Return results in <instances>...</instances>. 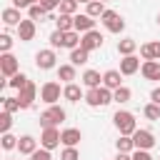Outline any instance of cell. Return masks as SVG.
<instances>
[{"label": "cell", "mask_w": 160, "mask_h": 160, "mask_svg": "<svg viewBox=\"0 0 160 160\" xmlns=\"http://www.w3.org/2000/svg\"><path fill=\"white\" fill-rule=\"evenodd\" d=\"M150 102L160 105V88H152V92H150Z\"/></svg>", "instance_id": "7bdbcfd3"}, {"label": "cell", "mask_w": 160, "mask_h": 160, "mask_svg": "<svg viewBox=\"0 0 160 160\" xmlns=\"http://www.w3.org/2000/svg\"><path fill=\"white\" fill-rule=\"evenodd\" d=\"M8 160H10V158H8Z\"/></svg>", "instance_id": "f907efd6"}, {"label": "cell", "mask_w": 160, "mask_h": 160, "mask_svg": "<svg viewBox=\"0 0 160 160\" xmlns=\"http://www.w3.org/2000/svg\"><path fill=\"white\" fill-rule=\"evenodd\" d=\"M78 2H82V5H88V2H92V0H78Z\"/></svg>", "instance_id": "f6af8a7d"}, {"label": "cell", "mask_w": 160, "mask_h": 160, "mask_svg": "<svg viewBox=\"0 0 160 160\" xmlns=\"http://www.w3.org/2000/svg\"><path fill=\"white\" fill-rule=\"evenodd\" d=\"M140 68H142L140 65V58H135V55H128V58L120 60V72L122 75H135Z\"/></svg>", "instance_id": "e0dca14e"}, {"label": "cell", "mask_w": 160, "mask_h": 160, "mask_svg": "<svg viewBox=\"0 0 160 160\" xmlns=\"http://www.w3.org/2000/svg\"><path fill=\"white\" fill-rule=\"evenodd\" d=\"M10 48H12V38L8 32H2L0 35V52H10Z\"/></svg>", "instance_id": "8d00e7d4"}, {"label": "cell", "mask_w": 160, "mask_h": 160, "mask_svg": "<svg viewBox=\"0 0 160 160\" xmlns=\"http://www.w3.org/2000/svg\"><path fill=\"white\" fill-rule=\"evenodd\" d=\"M140 58L142 60H160V40L140 45Z\"/></svg>", "instance_id": "9a60e30c"}, {"label": "cell", "mask_w": 160, "mask_h": 160, "mask_svg": "<svg viewBox=\"0 0 160 160\" xmlns=\"http://www.w3.org/2000/svg\"><path fill=\"white\" fill-rule=\"evenodd\" d=\"M142 115H145L148 120H160V105H155V102H148V105L142 108Z\"/></svg>", "instance_id": "1f68e13d"}, {"label": "cell", "mask_w": 160, "mask_h": 160, "mask_svg": "<svg viewBox=\"0 0 160 160\" xmlns=\"http://www.w3.org/2000/svg\"><path fill=\"white\" fill-rule=\"evenodd\" d=\"M112 122H115V128H118V132L120 135H135V130H138V120H135V115L132 112H128V110H118L115 115H112Z\"/></svg>", "instance_id": "6da1fadb"}, {"label": "cell", "mask_w": 160, "mask_h": 160, "mask_svg": "<svg viewBox=\"0 0 160 160\" xmlns=\"http://www.w3.org/2000/svg\"><path fill=\"white\" fill-rule=\"evenodd\" d=\"M60 142H62V140H60V130H58V128H45V130H42V135H40V148L55 150Z\"/></svg>", "instance_id": "9c48e42d"}, {"label": "cell", "mask_w": 160, "mask_h": 160, "mask_svg": "<svg viewBox=\"0 0 160 160\" xmlns=\"http://www.w3.org/2000/svg\"><path fill=\"white\" fill-rule=\"evenodd\" d=\"M105 10H108V8H105V2L92 0V2H88V10H85V12H88L90 18H102V15H105Z\"/></svg>", "instance_id": "83f0119b"}, {"label": "cell", "mask_w": 160, "mask_h": 160, "mask_svg": "<svg viewBox=\"0 0 160 160\" xmlns=\"http://www.w3.org/2000/svg\"><path fill=\"white\" fill-rule=\"evenodd\" d=\"M55 60H58V55H55L52 48H45V50H38V52H35V65H38V70H52V68H55Z\"/></svg>", "instance_id": "52a82bcc"}, {"label": "cell", "mask_w": 160, "mask_h": 160, "mask_svg": "<svg viewBox=\"0 0 160 160\" xmlns=\"http://www.w3.org/2000/svg\"><path fill=\"white\" fill-rule=\"evenodd\" d=\"M85 102L90 108H105V105L112 102V90H108L105 85L102 88H92V90L85 92Z\"/></svg>", "instance_id": "7a4b0ae2"}, {"label": "cell", "mask_w": 160, "mask_h": 160, "mask_svg": "<svg viewBox=\"0 0 160 160\" xmlns=\"http://www.w3.org/2000/svg\"><path fill=\"white\" fill-rule=\"evenodd\" d=\"M90 60V52L88 50H82V48H75V50H70V62L78 68V65H85Z\"/></svg>", "instance_id": "d4e9b609"}, {"label": "cell", "mask_w": 160, "mask_h": 160, "mask_svg": "<svg viewBox=\"0 0 160 160\" xmlns=\"http://www.w3.org/2000/svg\"><path fill=\"white\" fill-rule=\"evenodd\" d=\"M75 78H78V72H75V65H72V62L58 68V80H62L65 85H68V82H75Z\"/></svg>", "instance_id": "603a6c76"}, {"label": "cell", "mask_w": 160, "mask_h": 160, "mask_svg": "<svg viewBox=\"0 0 160 160\" xmlns=\"http://www.w3.org/2000/svg\"><path fill=\"white\" fill-rule=\"evenodd\" d=\"M35 95H38V88H35V82L30 80L22 90H18V100H20V108L22 110H28V108H32V100H35Z\"/></svg>", "instance_id": "8fae6325"}, {"label": "cell", "mask_w": 160, "mask_h": 160, "mask_svg": "<svg viewBox=\"0 0 160 160\" xmlns=\"http://www.w3.org/2000/svg\"><path fill=\"white\" fill-rule=\"evenodd\" d=\"M48 40H50V48H52V50H55V48H62V42H65V32H62V30H52Z\"/></svg>", "instance_id": "d6a6232c"}, {"label": "cell", "mask_w": 160, "mask_h": 160, "mask_svg": "<svg viewBox=\"0 0 160 160\" xmlns=\"http://www.w3.org/2000/svg\"><path fill=\"white\" fill-rule=\"evenodd\" d=\"M60 2H62V0H42L40 5H42V8L48 10V12H50V10H55V8H60Z\"/></svg>", "instance_id": "60d3db41"}, {"label": "cell", "mask_w": 160, "mask_h": 160, "mask_svg": "<svg viewBox=\"0 0 160 160\" xmlns=\"http://www.w3.org/2000/svg\"><path fill=\"white\" fill-rule=\"evenodd\" d=\"M78 8H80L78 0H62L60 2V12L62 15H78Z\"/></svg>", "instance_id": "4dcf8cb0"}, {"label": "cell", "mask_w": 160, "mask_h": 160, "mask_svg": "<svg viewBox=\"0 0 160 160\" xmlns=\"http://www.w3.org/2000/svg\"><path fill=\"white\" fill-rule=\"evenodd\" d=\"M10 128H12V112H0V132L5 135V132H10Z\"/></svg>", "instance_id": "e575fe53"}, {"label": "cell", "mask_w": 160, "mask_h": 160, "mask_svg": "<svg viewBox=\"0 0 160 160\" xmlns=\"http://www.w3.org/2000/svg\"><path fill=\"white\" fill-rule=\"evenodd\" d=\"M30 2H32V5H38V2H42V0H30Z\"/></svg>", "instance_id": "bcb514c9"}, {"label": "cell", "mask_w": 160, "mask_h": 160, "mask_svg": "<svg viewBox=\"0 0 160 160\" xmlns=\"http://www.w3.org/2000/svg\"><path fill=\"white\" fill-rule=\"evenodd\" d=\"M60 140H62L65 148H78V142L82 140V132H80L78 128H65V130L60 132Z\"/></svg>", "instance_id": "4fadbf2b"}, {"label": "cell", "mask_w": 160, "mask_h": 160, "mask_svg": "<svg viewBox=\"0 0 160 160\" xmlns=\"http://www.w3.org/2000/svg\"><path fill=\"white\" fill-rule=\"evenodd\" d=\"M115 160H132V158H130L128 152H118V158H115Z\"/></svg>", "instance_id": "ee69618b"}, {"label": "cell", "mask_w": 160, "mask_h": 160, "mask_svg": "<svg viewBox=\"0 0 160 160\" xmlns=\"http://www.w3.org/2000/svg\"><path fill=\"white\" fill-rule=\"evenodd\" d=\"M140 72L145 80H160V60H145Z\"/></svg>", "instance_id": "2e32d148"}, {"label": "cell", "mask_w": 160, "mask_h": 160, "mask_svg": "<svg viewBox=\"0 0 160 160\" xmlns=\"http://www.w3.org/2000/svg\"><path fill=\"white\" fill-rule=\"evenodd\" d=\"M130 98H132V92H130V88H118V90H112V102H118V105H122V102H130Z\"/></svg>", "instance_id": "f1b7e54d"}, {"label": "cell", "mask_w": 160, "mask_h": 160, "mask_svg": "<svg viewBox=\"0 0 160 160\" xmlns=\"http://www.w3.org/2000/svg\"><path fill=\"white\" fill-rule=\"evenodd\" d=\"M115 148H118V152H132L135 150V142H132V138L130 135H120L118 140H115Z\"/></svg>", "instance_id": "484cf974"}, {"label": "cell", "mask_w": 160, "mask_h": 160, "mask_svg": "<svg viewBox=\"0 0 160 160\" xmlns=\"http://www.w3.org/2000/svg\"><path fill=\"white\" fill-rule=\"evenodd\" d=\"M28 82H30V78H28L25 72H18V75H12V78L8 80V85H10L12 90H22V88H25Z\"/></svg>", "instance_id": "f546056e"}, {"label": "cell", "mask_w": 160, "mask_h": 160, "mask_svg": "<svg viewBox=\"0 0 160 160\" xmlns=\"http://www.w3.org/2000/svg\"><path fill=\"white\" fill-rule=\"evenodd\" d=\"M28 18H30V20H40V22H42V20H48L50 15H48V10L38 2V5H30V8H28Z\"/></svg>", "instance_id": "4316f807"}, {"label": "cell", "mask_w": 160, "mask_h": 160, "mask_svg": "<svg viewBox=\"0 0 160 160\" xmlns=\"http://www.w3.org/2000/svg\"><path fill=\"white\" fill-rule=\"evenodd\" d=\"M60 160H80L78 148H65V150H62V155H60Z\"/></svg>", "instance_id": "74e56055"}, {"label": "cell", "mask_w": 160, "mask_h": 160, "mask_svg": "<svg viewBox=\"0 0 160 160\" xmlns=\"http://www.w3.org/2000/svg\"><path fill=\"white\" fill-rule=\"evenodd\" d=\"M2 110L5 112H18L22 108H20V100L18 98H2Z\"/></svg>", "instance_id": "836d02e7"}, {"label": "cell", "mask_w": 160, "mask_h": 160, "mask_svg": "<svg viewBox=\"0 0 160 160\" xmlns=\"http://www.w3.org/2000/svg\"><path fill=\"white\" fill-rule=\"evenodd\" d=\"M80 80H82V85H85L88 90H92V88H102V75H100L98 70H85Z\"/></svg>", "instance_id": "d6986e66"}, {"label": "cell", "mask_w": 160, "mask_h": 160, "mask_svg": "<svg viewBox=\"0 0 160 160\" xmlns=\"http://www.w3.org/2000/svg\"><path fill=\"white\" fill-rule=\"evenodd\" d=\"M18 140H20V138H15V135L5 132V135H2V142H0V145H2V150H12V148H18Z\"/></svg>", "instance_id": "d590c367"}, {"label": "cell", "mask_w": 160, "mask_h": 160, "mask_svg": "<svg viewBox=\"0 0 160 160\" xmlns=\"http://www.w3.org/2000/svg\"><path fill=\"white\" fill-rule=\"evenodd\" d=\"M80 48H82V50H88V52L100 50V48H102V35H100L98 30L85 32V35H82V40H80Z\"/></svg>", "instance_id": "30bf717a"}, {"label": "cell", "mask_w": 160, "mask_h": 160, "mask_svg": "<svg viewBox=\"0 0 160 160\" xmlns=\"http://www.w3.org/2000/svg\"><path fill=\"white\" fill-rule=\"evenodd\" d=\"M158 160H160V158H158Z\"/></svg>", "instance_id": "681fc988"}, {"label": "cell", "mask_w": 160, "mask_h": 160, "mask_svg": "<svg viewBox=\"0 0 160 160\" xmlns=\"http://www.w3.org/2000/svg\"><path fill=\"white\" fill-rule=\"evenodd\" d=\"M132 142H135V150H150L155 145V135L145 128H138L135 135H132Z\"/></svg>", "instance_id": "ba28073f"}, {"label": "cell", "mask_w": 160, "mask_h": 160, "mask_svg": "<svg viewBox=\"0 0 160 160\" xmlns=\"http://www.w3.org/2000/svg\"><path fill=\"white\" fill-rule=\"evenodd\" d=\"M35 32H38V28H35V20H30V18L18 25V38H20L22 42H30V40L35 38Z\"/></svg>", "instance_id": "7c38bea8"}, {"label": "cell", "mask_w": 160, "mask_h": 160, "mask_svg": "<svg viewBox=\"0 0 160 160\" xmlns=\"http://www.w3.org/2000/svg\"><path fill=\"white\" fill-rule=\"evenodd\" d=\"M32 2L30 0H12V8H18V10H22V8H30Z\"/></svg>", "instance_id": "b9f144b4"}, {"label": "cell", "mask_w": 160, "mask_h": 160, "mask_svg": "<svg viewBox=\"0 0 160 160\" xmlns=\"http://www.w3.org/2000/svg\"><path fill=\"white\" fill-rule=\"evenodd\" d=\"M100 2H108V0H100Z\"/></svg>", "instance_id": "c3c4849f"}, {"label": "cell", "mask_w": 160, "mask_h": 160, "mask_svg": "<svg viewBox=\"0 0 160 160\" xmlns=\"http://www.w3.org/2000/svg\"><path fill=\"white\" fill-rule=\"evenodd\" d=\"M60 98H62V88H60V82L50 80V82H45V85L40 88V100H42V102H48V105H58Z\"/></svg>", "instance_id": "277c9868"}, {"label": "cell", "mask_w": 160, "mask_h": 160, "mask_svg": "<svg viewBox=\"0 0 160 160\" xmlns=\"http://www.w3.org/2000/svg\"><path fill=\"white\" fill-rule=\"evenodd\" d=\"M30 160H52V158H50V150H45V148H38V150L30 155Z\"/></svg>", "instance_id": "ab89813d"}, {"label": "cell", "mask_w": 160, "mask_h": 160, "mask_svg": "<svg viewBox=\"0 0 160 160\" xmlns=\"http://www.w3.org/2000/svg\"><path fill=\"white\" fill-rule=\"evenodd\" d=\"M2 22H5L8 28H18V25L22 22L20 10H18V8H5V10H2Z\"/></svg>", "instance_id": "7402d4cb"}, {"label": "cell", "mask_w": 160, "mask_h": 160, "mask_svg": "<svg viewBox=\"0 0 160 160\" xmlns=\"http://www.w3.org/2000/svg\"><path fill=\"white\" fill-rule=\"evenodd\" d=\"M100 20H102L105 30H110V32H122V30H125V20H122V15L115 12V10H105V15H102Z\"/></svg>", "instance_id": "5b68a950"}, {"label": "cell", "mask_w": 160, "mask_h": 160, "mask_svg": "<svg viewBox=\"0 0 160 160\" xmlns=\"http://www.w3.org/2000/svg\"><path fill=\"white\" fill-rule=\"evenodd\" d=\"M158 25H160V15H158Z\"/></svg>", "instance_id": "7dc6e473"}, {"label": "cell", "mask_w": 160, "mask_h": 160, "mask_svg": "<svg viewBox=\"0 0 160 160\" xmlns=\"http://www.w3.org/2000/svg\"><path fill=\"white\" fill-rule=\"evenodd\" d=\"M62 98H65L68 102H78V100H85V92L80 90V85H75V82H68V85L62 88Z\"/></svg>", "instance_id": "ffe728a7"}, {"label": "cell", "mask_w": 160, "mask_h": 160, "mask_svg": "<svg viewBox=\"0 0 160 160\" xmlns=\"http://www.w3.org/2000/svg\"><path fill=\"white\" fill-rule=\"evenodd\" d=\"M135 50H138V42H135L132 38H125V40H120V42H118V52H120L122 58L135 55Z\"/></svg>", "instance_id": "cb8c5ba5"}, {"label": "cell", "mask_w": 160, "mask_h": 160, "mask_svg": "<svg viewBox=\"0 0 160 160\" xmlns=\"http://www.w3.org/2000/svg\"><path fill=\"white\" fill-rule=\"evenodd\" d=\"M75 30L78 32H90V30H95V18H90L88 12H78L75 15Z\"/></svg>", "instance_id": "5bb4252c"}, {"label": "cell", "mask_w": 160, "mask_h": 160, "mask_svg": "<svg viewBox=\"0 0 160 160\" xmlns=\"http://www.w3.org/2000/svg\"><path fill=\"white\" fill-rule=\"evenodd\" d=\"M18 150H20V155H32V152L38 150V140H35L32 135H22V138L18 140Z\"/></svg>", "instance_id": "44dd1931"}, {"label": "cell", "mask_w": 160, "mask_h": 160, "mask_svg": "<svg viewBox=\"0 0 160 160\" xmlns=\"http://www.w3.org/2000/svg\"><path fill=\"white\" fill-rule=\"evenodd\" d=\"M130 158H132V160H155V158L150 155V150H132Z\"/></svg>", "instance_id": "f35d334b"}, {"label": "cell", "mask_w": 160, "mask_h": 160, "mask_svg": "<svg viewBox=\"0 0 160 160\" xmlns=\"http://www.w3.org/2000/svg\"><path fill=\"white\" fill-rule=\"evenodd\" d=\"M0 72H2L8 80L20 72V62H18V58H15L12 52H2V55H0Z\"/></svg>", "instance_id": "8992f818"}, {"label": "cell", "mask_w": 160, "mask_h": 160, "mask_svg": "<svg viewBox=\"0 0 160 160\" xmlns=\"http://www.w3.org/2000/svg\"><path fill=\"white\" fill-rule=\"evenodd\" d=\"M38 120H40L42 130H45V128H58V125L65 120V110H62L60 105H48V110H42Z\"/></svg>", "instance_id": "3957f363"}, {"label": "cell", "mask_w": 160, "mask_h": 160, "mask_svg": "<svg viewBox=\"0 0 160 160\" xmlns=\"http://www.w3.org/2000/svg\"><path fill=\"white\" fill-rule=\"evenodd\" d=\"M122 72L120 70H108V72H102V85L108 88V90H118V88H122Z\"/></svg>", "instance_id": "ac0fdd59"}]
</instances>
